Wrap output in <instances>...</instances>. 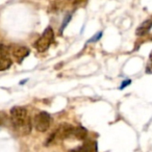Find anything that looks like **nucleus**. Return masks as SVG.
<instances>
[{
	"mask_svg": "<svg viewBox=\"0 0 152 152\" xmlns=\"http://www.w3.org/2000/svg\"><path fill=\"white\" fill-rule=\"evenodd\" d=\"M11 122L18 134L27 135L31 131V119L27 110L22 106H15L11 110Z\"/></svg>",
	"mask_w": 152,
	"mask_h": 152,
	"instance_id": "1",
	"label": "nucleus"
},
{
	"mask_svg": "<svg viewBox=\"0 0 152 152\" xmlns=\"http://www.w3.org/2000/svg\"><path fill=\"white\" fill-rule=\"evenodd\" d=\"M73 129L74 127L72 125L68 124V123H63L61 124L57 129L54 132L51 134V137L48 139V142L46 143V145L48 146V144H51L53 142H57V141H63V140L69 139L72 137V133H73Z\"/></svg>",
	"mask_w": 152,
	"mask_h": 152,
	"instance_id": "2",
	"label": "nucleus"
},
{
	"mask_svg": "<svg viewBox=\"0 0 152 152\" xmlns=\"http://www.w3.org/2000/svg\"><path fill=\"white\" fill-rule=\"evenodd\" d=\"M53 40H54V32L51 27H47L41 36V38H39L38 41L34 43V48L39 52H44L50 47Z\"/></svg>",
	"mask_w": 152,
	"mask_h": 152,
	"instance_id": "3",
	"label": "nucleus"
},
{
	"mask_svg": "<svg viewBox=\"0 0 152 152\" xmlns=\"http://www.w3.org/2000/svg\"><path fill=\"white\" fill-rule=\"evenodd\" d=\"M51 124V117L48 113L41 112L34 117V126L40 132H45L49 129Z\"/></svg>",
	"mask_w": 152,
	"mask_h": 152,
	"instance_id": "4",
	"label": "nucleus"
},
{
	"mask_svg": "<svg viewBox=\"0 0 152 152\" xmlns=\"http://www.w3.org/2000/svg\"><path fill=\"white\" fill-rule=\"evenodd\" d=\"M9 53L12 58L15 59L18 63H21L26 56L29 54V49L25 46H20V45H12L9 46Z\"/></svg>",
	"mask_w": 152,
	"mask_h": 152,
	"instance_id": "5",
	"label": "nucleus"
},
{
	"mask_svg": "<svg viewBox=\"0 0 152 152\" xmlns=\"http://www.w3.org/2000/svg\"><path fill=\"white\" fill-rule=\"evenodd\" d=\"M97 143L95 141H88L80 147L69 150L68 152H97Z\"/></svg>",
	"mask_w": 152,
	"mask_h": 152,
	"instance_id": "6",
	"label": "nucleus"
},
{
	"mask_svg": "<svg viewBox=\"0 0 152 152\" xmlns=\"http://www.w3.org/2000/svg\"><path fill=\"white\" fill-rule=\"evenodd\" d=\"M151 27H152V20L148 19V20H146V21H144L143 23L137 28L135 34H137V36H144V34L149 32V30L151 29Z\"/></svg>",
	"mask_w": 152,
	"mask_h": 152,
	"instance_id": "7",
	"label": "nucleus"
},
{
	"mask_svg": "<svg viewBox=\"0 0 152 152\" xmlns=\"http://www.w3.org/2000/svg\"><path fill=\"white\" fill-rule=\"evenodd\" d=\"M87 133H88V131L85 127H81V126L74 127L73 133H72L71 137L76 139V140H85L86 137H87Z\"/></svg>",
	"mask_w": 152,
	"mask_h": 152,
	"instance_id": "8",
	"label": "nucleus"
},
{
	"mask_svg": "<svg viewBox=\"0 0 152 152\" xmlns=\"http://www.w3.org/2000/svg\"><path fill=\"white\" fill-rule=\"evenodd\" d=\"M12 66V58L5 55L0 54V71L7 70Z\"/></svg>",
	"mask_w": 152,
	"mask_h": 152,
	"instance_id": "9",
	"label": "nucleus"
},
{
	"mask_svg": "<svg viewBox=\"0 0 152 152\" xmlns=\"http://www.w3.org/2000/svg\"><path fill=\"white\" fill-rule=\"evenodd\" d=\"M7 122V116L5 115V113L0 112V126L4 125Z\"/></svg>",
	"mask_w": 152,
	"mask_h": 152,
	"instance_id": "10",
	"label": "nucleus"
},
{
	"mask_svg": "<svg viewBox=\"0 0 152 152\" xmlns=\"http://www.w3.org/2000/svg\"><path fill=\"white\" fill-rule=\"evenodd\" d=\"M70 20H71V15H68L67 18H65V20H64V22H63V25H61V31H63V29L65 28V26H67V24L69 23Z\"/></svg>",
	"mask_w": 152,
	"mask_h": 152,
	"instance_id": "11",
	"label": "nucleus"
},
{
	"mask_svg": "<svg viewBox=\"0 0 152 152\" xmlns=\"http://www.w3.org/2000/svg\"><path fill=\"white\" fill-rule=\"evenodd\" d=\"M101 36H102V31L98 32V34H96L95 36H94V38H92L91 40H90V42H96V41H98L101 38Z\"/></svg>",
	"mask_w": 152,
	"mask_h": 152,
	"instance_id": "12",
	"label": "nucleus"
},
{
	"mask_svg": "<svg viewBox=\"0 0 152 152\" xmlns=\"http://www.w3.org/2000/svg\"><path fill=\"white\" fill-rule=\"evenodd\" d=\"M147 70H148V72L151 70L152 71V51H151V53H150V56H149V63H148V65H147Z\"/></svg>",
	"mask_w": 152,
	"mask_h": 152,
	"instance_id": "13",
	"label": "nucleus"
},
{
	"mask_svg": "<svg viewBox=\"0 0 152 152\" xmlns=\"http://www.w3.org/2000/svg\"><path fill=\"white\" fill-rule=\"evenodd\" d=\"M131 83V80L130 79H126V80H124L122 83V85H121V87H120V89L122 90V89H124V88H126L127 86H129Z\"/></svg>",
	"mask_w": 152,
	"mask_h": 152,
	"instance_id": "14",
	"label": "nucleus"
},
{
	"mask_svg": "<svg viewBox=\"0 0 152 152\" xmlns=\"http://www.w3.org/2000/svg\"><path fill=\"white\" fill-rule=\"evenodd\" d=\"M74 5H79V4H83V2H86L87 0H70Z\"/></svg>",
	"mask_w": 152,
	"mask_h": 152,
	"instance_id": "15",
	"label": "nucleus"
}]
</instances>
